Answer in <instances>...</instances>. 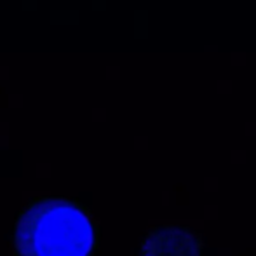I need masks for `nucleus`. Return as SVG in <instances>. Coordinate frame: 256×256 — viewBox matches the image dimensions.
I'll return each instance as SVG.
<instances>
[{
	"mask_svg": "<svg viewBox=\"0 0 256 256\" xmlns=\"http://www.w3.org/2000/svg\"><path fill=\"white\" fill-rule=\"evenodd\" d=\"M14 256H94L98 225L88 209L63 197H37L20 212Z\"/></svg>",
	"mask_w": 256,
	"mask_h": 256,
	"instance_id": "nucleus-1",
	"label": "nucleus"
},
{
	"mask_svg": "<svg viewBox=\"0 0 256 256\" xmlns=\"http://www.w3.org/2000/svg\"><path fill=\"white\" fill-rule=\"evenodd\" d=\"M202 239L188 228L158 226L145 237L142 256H200Z\"/></svg>",
	"mask_w": 256,
	"mask_h": 256,
	"instance_id": "nucleus-2",
	"label": "nucleus"
}]
</instances>
